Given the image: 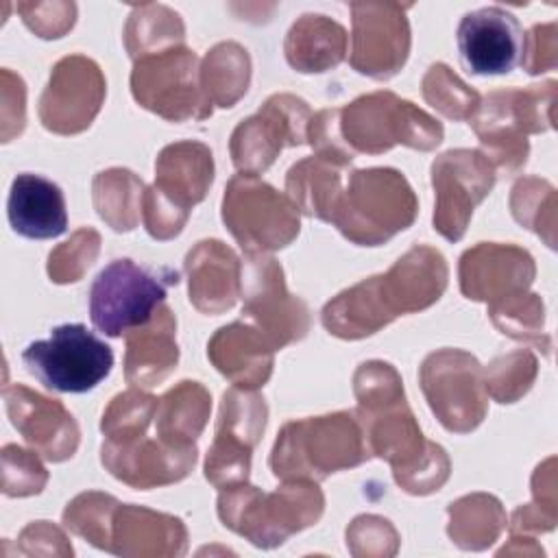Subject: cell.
Segmentation results:
<instances>
[{
	"instance_id": "4316f807",
	"label": "cell",
	"mask_w": 558,
	"mask_h": 558,
	"mask_svg": "<svg viewBox=\"0 0 558 558\" xmlns=\"http://www.w3.org/2000/svg\"><path fill=\"white\" fill-rule=\"evenodd\" d=\"M177 318L163 303L157 314L142 327L126 333L124 377L135 388L161 384L179 362Z\"/></svg>"
},
{
	"instance_id": "7a4b0ae2",
	"label": "cell",
	"mask_w": 558,
	"mask_h": 558,
	"mask_svg": "<svg viewBox=\"0 0 558 558\" xmlns=\"http://www.w3.org/2000/svg\"><path fill=\"white\" fill-rule=\"evenodd\" d=\"M323 508L325 497L312 480H286L275 493L242 482L220 490L218 497L222 525L262 549H272L314 525Z\"/></svg>"
},
{
	"instance_id": "ba28073f",
	"label": "cell",
	"mask_w": 558,
	"mask_h": 558,
	"mask_svg": "<svg viewBox=\"0 0 558 558\" xmlns=\"http://www.w3.org/2000/svg\"><path fill=\"white\" fill-rule=\"evenodd\" d=\"M222 222L246 255L288 246L301 229L294 203L257 174H235L222 196Z\"/></svg>"
},
{
	"instance_id": "d6a6232c",
	"label": "cell",
	"mask_w": 558,
	"mask_h": 558,
	"mask_svg": "<svg viewBox=\"0 0 558 558\" xmlns=\"http://www.w3.org/2000/svg\"><path fill=\"white\" fill-rule=\"evenodd\" d=\"M251 57L235 41L216 44L201 63V85L211 105L233 107L248 89Z\"/></svg>"
},
{
	"instance_id": "cb8c5ba5",
	"label": "cell",
	"mask_w": 558,
	"mask_h": 558,
	"mask_svg": "<svg viewBox=\"0 0 558 558\" xmlns=\"http://www.w3.org/2000/svg\"><path fill=\"white\" fill-rule=\"evenodd\" d=\"M111 554L118 556H183L187 530L181 519L133 504H118L111 519Z\"/></svg>"
},
{
	"instance_id": "277c9868",
	"label": "cell",
	"mask_w": 558,
	"mask_h": 558,
	"mask_svg": "<svg viewBox=\"0 0 558 558\" xmlns=\"http://www.w3.org/2000/svg\"><path fill=\"white\" fill-rule=\"evenodd\" d=\"M556 83L508 87L490 92L471 118V126L501 170L517 172L527 161V133H541L554 126Z\"/></svg>"
},
{
	"instance_id": "bcb514c9",
	"label": "cell",
	"mask_w": 558,
	"mask_h": 558,
	"mask_svg": "<svg viewBox=\"0 0 558 558\" xmlns=\"http://www.w3.org/2000/svg\"><path fill=\"white\" fill-rule=\"evenodd\" d=\"M556 190L545 181L536 179V177H525V179H519L512 187V196H510V209H512V216L519 225L532 229L534 233L538 235H545V227L541 222V209H547V211H554L556 205H547L545 203H551L556 201Z\"/></svg>"
},
{
	"instance_id": "8d00e7d4",
	"label": "cell",
	"mask_w": 558,
	"mask_h": 558,
	"mask_svg": "<svg viewBox=\"0 0 558 558\" xmlns=\"http://www.w3.org/2000/svg\"><path fill=\"white\" fill-rule=\"evenodd\" d=\"M421 87L425 100L445 118L456 122L471 120L482 102L480 94L471 89L460 76H456L453 70L445 63L429 65Z\"/></svg>"
},
{
	"instance_id": "7402d4cb",
	"label": "cell",
	"mask_w": 558,
	"mask_h": 558,
	"mask_svg": "<svg viewBox=\"0 0 558 558\" xmlns=\"http://www.w3.org/2000/svg\"><path fill=\"white\" fill-rule=\"evenodd\" d=\"M449 270L440 251L432 246H412L388 272L379 275L381 292L395 316L421 312L436 303L447 288Z\"/></svg>"
},
{
	"instance_id": "d590c367",
	"label": "cell",
	"mask_w": 558,
	"mask_h": 558,
	"mask_svg": "<svg viewBox=\"0 0 558 558\" xmlns=\"http://www.w3.org/2000/svg\"><path fill=\"white\" fill-rule=\"evenodd\" d=\"M118 499L105 493H81L63 510V525L89 541L94 547L109 551L111 545V519L118 508Z\"/></svg>"
},
{
	"instance_id": "484cf974",
	"label": "cell",
	"mask_w": 558,
	"mask_h": 558,
	"mask_svg": "<svg viewBox=\"0 0 558 558\" xmlns=\"http://www.w3.org/2000/svg\"><path fill=\"white\" fill-rule=\"evenodd\" d=\"M7 214L13 231L22 238L50 240L68 229V211L61 187L33 172H22L13 179Z\"/></svg>"
},
{
	"instance_id": "8992f818",
	"label": "cell",
	"mask_w": 558,
	"mask_h": 558,
	"mask_svg": "<svg viewBox=\"0 0 558 558\" xmlns=\"http://www.w3.org/2000/svg\"><path fill=\"white\" fill-rule=\"evenodd\" d=\"M340 133L353 153L379 155L397 144L434 150L442 142V124L414 102L392 92H373L340 109Z\"/></svg>"
},
{
	"instance_id": "83f0119b",
	"label": "cell",
	"mask_w": 558,
	"mask_h": 558,
	"mask_svg": "<svg viewBox=\"0 0 558 558\" xmlns=\"http://www.w3.org/2000/svg\"><path fill=\"white\" fill-rule=\"evenodd\" d=\"M395 318L397 316L384 299L379 275L362 279L360 283L342 290L320 312L325 329L342 340L366 338Z\"/></svg>"
},
{
	"instance_id": "c3c4849f",
	"label": "cell",
	"mask_w": 558,
	"mask_h": 558,
	"mask_svg": "<svg viewBox=\"0 0 558 558\" xmlns=\"http://www.w3.org/2000/svg\"><path fill=\"white\" fill-rule=\"evenodd\" d=\"M0 116L2 142H11L24 131L26 124V85L20 74L9 68L0 70Z\"/></svg>"
},
{
	"instance_id": "e0dca14e",
	"label": "cell",
	"mask_w": 558,
	"mask_h": 558,
	"mask_svg": "<svg viewBox=\"0 0 558 558\" xmlns=\"http://www.w3.org/2000/svg\"><path fill=\"white\" fill-rule=\"evenodd\" d=\"M408 4L351 2L353 37L349 63L355 72L377 81L395 76L410 54Z\"/></svg>"
},
{
	"instance_id": "d4e9b609",
	"label": "cell",
	"mask_w": 558,
	"mask_h": 558,
	"mask_svg": "<svg viewBox=\"0 0 558 558\" xmlns=\"http://www.w3.org/2000/svg\"><path fill=\"white\" fill-rule=\"evenodd\" d=\"M277 349L251 323L238 320L220 327L209 344L207 355L211 364L235 386L255 390L264 386L272 373Z\"/></svg>"
},
{
	"instance_id": "f546056e",
	"label": "cell",
	"mask_w": 558,
	"mask_h": 558,
	"mask_svg": "<svg viewBox=\"0 0 558 558\" xmlns=\"http://www.w3.org/2000/svg\"><path fill=\"white\" fill-rule=\"evenodd\" d=\"M211 410V397L198 381H181L157 399V436L174 447H196Z\"/></svg>"
},
{
	"instance_id": "f35d334b",
	"label": "cell",
	"mask_w": 558,
	"mask_h": 558,
	"mask_svg": "<svg viewBox=\"0 0 558 558\" xmlns=\"http://www.w3.org/2000/svg\"><path fill=\"white\" fill-rule=\"evenodd\" d=\"M157 399L142 390H126L111 399L102 414L100 429L105 440H124L146 434L150 421L155 418Z\"/></svg>"
},
{
	"instance_id": "e575fe53",
	"label": "cell",
	"mask_w": 558,
	"mask_h": 558,
	"mask_svg": "<svg viewBox=\"0 0 558 558\" xmlns=\"http://www.w3.org/2000/svg\"><path fill=\"white\" fill-rule=\"evenodd\" d=\"M185 26L172 9L163 4H140L129 15L124 26V46L133 61L168 50L172 46H183Z\"/></svg>"
},
{
	"instance_id": "9c48e42d",
	"label": "cell",
	"mask_w": 558,
	"mask_h": 558,
	"mask_svg": "<svg viewBox=\"0 0 558 558\" xmlns=\"http://www.w3.org/2000/svg\"><path fill=\"white\" fill-rule=\"evenodd\" d=\"M26 371L54 392H89L113 368L111 347L81 323H65L48 340H35L22 351Z\"/></svg>"
},
{
	"instance_id": "f907efd6",
	"label": "cell",
	"mask_w": 558,
	"mask_h": 558,
	"mask_svg": "<svg viewBox=\"0 0 558 558\" xmlns=\"http://www.w3.org/2000/svg\"><path fill=\"white\" fill-rule=\"evenodd\" d=\"M17 547L26 556H37V554H52V556H72L74 549L68 543L65 534L52 525L50 521H33L28 523L20 538Z\"/></svg>"
},
{
	"instance_id": "f1b7e54d",
	"label": "cell",
	"mask_w": 558,
	"mask_h": 558,
	"mask_svg": "<svg viewBox=\"0 0 558 558\" xmlns=\"http://www.w3.org/2000/svg\"><path fill=\"white\" fill-rule=\"evenodd\" d=\"M283 52L296 72H327L344 59L347 31L327 15L305 13L290 26Z\"/></svg>"
},
{
	"instance_id": "8fae6325",
	"label": "cell",
	"mask_w": 558,
	"mask_h": 558,
	"mask_svg": "<svg viewBox=\"0 0 558 558\" xmlns=\"http://www.w3.org/2000/svg\"><path fill=\"white\" fill-rule=\"evenodd\" d=\"M423 395L447 432H473L486 416L488 395L480 362L462 349L429 353L418 371Z\"/></svg>"
},
{
	"instance_id": "836d02e7",
	"label": "cell",
	"mask_w": 558,
	"mask_h": 558,
	"mask_svg": "<svg viewBox=\"0 0 558 558\" xmlns=\"http://www.w3.org/2000/svg\"><path fill=\"white\" fill-rule=\"evenodd\" d=\"M94 207L113 231H131L140 222L144 183L126 168H109L94 177Z\"/></svg>"
},
{
	"instance_id": "4fadbf2b",
	"label": "cell",
	"mask_w": 558,
	"mask_h": 558,
	"mask_svg": "<svg viewBox=\"0 0 558 558\" xmlns=\"http://www.w3.org/2000/svg\"><path fill=\"white\" fill-rule=\"evenodd\" d=\"M242 316L275 349L303 340L310 331L307 305L288 292L283 270L270 255H246L242 266Z\"/></svg>"
},
{
	"instance_id": "6da1fadb",
	"label": "cell",
	"mask_w": 558,
	"mask_h": 558,
	"mask_svg": "<svg viewBox=\"0 0 558 558\" xmlns=\"http://www.w3.org/2000/svg\"><path fill=\"white\" fill-rule=\"evenodd\" d=\"M371 458L355 412H333L286 423L270 451L277 480H325Z\"/></svg>"
},
{
	"instance_id": "681fc988",
	"label": "cell",
	"mask_w": 558,
	"mask_h": 558,
	"mask_svg": "<svg viewBox=\"0 0 558 558\" xmlns=\"http://www.w3.org/2000/svg\"><path fill=\"white\" fill-rule=\"evenodd\" d=\"M521 65L527 74H541L556 68V24H536L523 41Z\"/></svg>"
},
{
	"instance_id": "9a60e30c",
	"label": "cell",
	"mask_w": 558,
	"mask_h": 558,
	"mask_svg": "<svg viewBox=\"0 0 558 558\" xmlns=\"http://www.w3.org/2000/svg\"><path fill=\"white\" fill-rule=\"evenodd\" d=\"M493 161L475 148L447 150L432 163L436 192L434 229L449 242H458L469 227L473 209L495 185Z\"/></svg>"
},
{
	"instance_id": "603a6c76",
	"label": "cell",
	"mask_w": 558,
	"mask_h": 558,
	"mask_svg": "<svg viewBox=\"0 0 558 558\" xmlns=\"http://www.w3.org/2000/svg\"><path fill=\"white\" fill-rule=\"evenodd\" d=\"M190 303L203 314L231 310L242 294V262L220 240H201L185 255Z\"/></svg>"
},
{
	"instance_id": "1f68e13d",
	"label": "cell",
	"mask_w": 558,
	"mask_h": 558,
	"mask_svg": "<svg viewBox=\"0 0 558 558\" xmlns=\"http://www.w3.org/2000/svg\"><path fill=\"white\" fill-rule=\"evenodd\" d=\"M449 538L462 549H486L499 536L506 525V512L493 495L473 493L460 497L449 508Z\"/></svg>"
},
{
	"instance_id": "4dcf8cb0",
	"label": "cell",
	"mask_w": 558,
	"mask_h": 558,
	"mask_svg": "<svg viewBox=\"0 0 558 558\" xmlns=\"http://www.w3.org/2000/svg\"><path fill=\"white\" fill-rule=\"evenodd\" d=\"M342 172L344 168L316 155L301 159L286 174L288 198L305 216L331 222L342 194Z\"/></svg>"
},
{
	"instance_id": "ab89813d",
	"label": "cell",
	"mask_w": 558,
	"mask_h": 558,
	"mask_svg": "<svg viewBox=\"0 0 558 558\" xmlns=\"http://www.w3.org/2000/svg\"><path fill=\"white\" fill-rule=\"evenodd\" d=\"M488 316L493 325L514 338V340H525L541 344V329H543V301L538 294H517L512 299L490 303L488 305Z\"/></svg>"
},
{
	"instance_id": "3957f363",
	"label": "cell",
	"mask_w": 558,
	"mask_h": 558,
	"mask_svg": "<svg viewBox=\"0 0 558 558\" xmlns=\"http://www.w3.org/2000/svg\"><path fill=\"white\" fill-rule=\"evenodd\" d=\"M416 194L399 170L364 168L349 174L331 225L353 244L379 246L408 229L416 220Z\"/></svg>"
},
{
	"instance_id": "5bb4252c",
	"label": "cell",
	"mask_w": 558,
	"mask_h": 558,
	"mask_svg": "<svg viewBox=\"0 0 558 558\" xmlns=\"http://www.w3.org/2000/svg\"><path fill=\"white\" fill-rule=\"evenodd\" d=\"M312 111L294 94H272L262 109L242 120L229 142L233 166L246 174H259L272 166L286 146L307 142Z\"/></svg>"
},
{
	"instance_id": "7c38bea8",
	"label": "cell",
	"mask_w": 558,
	"mask_h": 558,
	"mask_svg": "<svg viewBox=\"0 0 558 558\" xmlns=\"http://www.w3.org/2000/svg\"><path fill=\"white\" fill-rule=\"evenodd\" d=\"M266 418L268 408L257 392L233 386L222 395L216 436L205 458L209 484L225 490L248 480L251 456L264 434Z\"/></svg>"
},
{
	"instance_id": "b9f144b4",
	"label": "cell",
	"mask_w": 558,
	"mask_h": 558,
	"mask_svg": "<svg viewBox=\"0 0 558 558\" xmlns=\"http://www.w3.org/2000/svg\"><path fill=\"white\" fill-rule=\"evenodd\" d=\"M100 251L98 231L85 227L78 229L68 242L59 244L48 255V277L54 283H72L78 281L85 270L94 264Z\"/></svg>"
},
{
	"instance_id": "7bdbcfd3",
	"label": "cell",
	"mask_w": 558,
	"mask_h": 558,
	"mask_svg": "<svg viewBox=\"0 0 558 558\" xmlns=\"http://www.w3.org/2000/svg\"><path fill=\"white\" fill-rule=\"evenodd\" d=\"M48 471L37 458V451L17 445L2 447V493L7 497H28L44 490Z\"/></svg>"
},
{
	"instance_id": "ee69618b",
	"label": "cell",
	"mask_w": 558,
	"mask_h": 558,
	"mask_svg": "<svg viewBox=\"0 0 558 558\" xmlns=\"http://www.w3.org/2000/svg\"><path fill=\"white\" fill-rule=\"evenodd\" d=\"M399 536L388 519L362 514L347 527V547L353 556H392Z\"/></svg>"
},
{
	"instance_id": "d6986e66",
	"label": "cell",
	"mask_w": 558,
	"mask_h": 558,
	"mask_svg": "<svg viewBox=\"0 0 558 558\" xmlns=\"http://www.w3.org/2000/svg\"><path fill=\"white\" fill-rule=\"evenodd\" d=\"M196 447H174L159 436L148 438L146 434L124 440H105L100 447L105 469L116 480L140 490L174 484L187 477L196 464Z\"/></svg>"
},
{
	"instance_id": "60d3db41",
	"label": "cell",
	"mask_w": 558,
	"mask_h": 558,
	"mask_svg": "<svg viewBox=\"0 0 558 558\" xmlns=\"http://www.w3.org/2000/svg\"><path fill=\"white\" fill-rule=\"evenodd\" d=\"M399 373L381 360H371L357 366L353 375V392L357 397L355 412H375L397 401H403V386Z\"/></svg>"
},
{
	"instance_id": "44dd1931",
	"label": "cell",
	"mask_w": 558,
	"mask_h": 558,
	"mask_svg": "<svg viewBox=\"0 0 558 558\" xmlns=\"http://www.w3.org/2000/svg\"><path fill=\"white\" fill-rule=\"evenodd\" d=\"M534 275L532 255L512 244L480 242L464 251L458 264L460 290L471 301L499 303L523 294Z\"/></svg>"
},
{
	"instance_id": "74e56055",
	"label": "cell",
	"mask_w": 558,
	"mask_h": 558,
	"mask_svg": "<svg viewBox=\"0 0 558 558\" xmlns=\"http://www.w3.org/2000/svg\"><path fill=\"white\" fill-rule=\"evenodd\" d=\"M536 357L527 351H512L495 357L484 373V388L499 403H514L523 397L536 377Z\"/></svg>"
},
{
	"instance_id": "52a82bcc",
	"label": "cell",
	"mask_w": 558,
	"mask_h": 558,
	"mask_svg": "<svg viewBox=\"0 0 558 558\" xmlns=\"http://www.w3.org/2000/svg\"><path fill=\"white\" fill-rule=\"evenodd\" d=\"M179 275L170 268H144L129 257L113 259L89 288V316L94 327L109 336H126L146 325L166 303L168 286H177Z\"/></svg>"
},
{
	"instance_id": "2e32d148",
	"label": "cell",
	"mask_w": 558,
	"mask_h": 558,
	"mask_svg": "<svg viewBox=\"0 0 558 558\" xmlns=\"http://www.w3.org/2000/svg\"><path fill=\"white\" fill-rule=\"evenodd\" d=\"M107 83L96 61L70 54L54 63L39 96V120L57 135L85 131L98 116Z\"/></svg>"
},
{
	"instance_id": "ac0fdd59",
	"label": "cell",
	"mask_w": 558,
	"mask_h": 558,
	"mask_svg": "<svg viewBox=\"0 0 558 558\" xmlns=\"http://www.w3.org/2000/svg\"><path fill=\"white\" fill-rule=\"evenodd\" d=\"M456 39L460 61L471 74L499 76L521 63L525 33L510 11L493 4L464 13Z\"/></svg>"
},
{
	"instance_id": "ffe728a7",
	"label": "cell",
	"mask_w": 558,
	"mask_h": 558,
	"mask_svg": "<svg viewBox=\"0 0 558 558\" xmlns=\"http://www.w3.org/2000/svg\"><path fill=\"white\" fill-rule=\"evenodd\" d=\"M2 399L13 427L41 458L63 462L74 456L81 432L63 403L22 384L4 386Z\"/></svg>"
},
{
	"instance_id": "5b68a950",
	"label": "cell",
	"mask_w": 558,
	"mask_h": 558,
	"mask_svg": "<svg viewBox=\"0 0 558 558\" xmlns=\"http://www.w3.org/2000/svg\"><path fill=\"white\" fill-rule=\"evenodd\" d=\"M214 181L211 150L201 142H174L155 161V183L144 190L142 218L155 240L179 235L190 209L201 203Z\"/></svg>"
},
{
	"instance_id": "7dc6e473",
	"label": "cell",
	"mask_w": 558,
	"mask_h": 558,
	"mask_svg": "<svg viewBox=\"0 0 558 558\" xmlns=\"http://www.w3.org/2000/svg\"><path fill=\"white\" fill-rule=\"evenodd\" d=\"M15 11L24 24L44 39L63 37L76 20L74 2H17Z\"/></svg>"
},
{
	"instance_id": "f6af8a7d",
	"label": "cell",
	"mask_w": 558,
	"mask_h": 558,
	"mask_svg": "<svg viewBox=\"0 0 558 558\" xmlns=\"http://www.w3.org/2000/svg\"><path fill=\"white\" fill-rule=\"evenodd\" d=\"M307 144L316 150V157L340 168H349V163L355 159V153L347 146L340 133V109H323L312 116L307 126Z\"/></svg>"
},
{
	"instance_id": "30bf717a",
	"label": "cell",
	"mask_w": 558,
	"mask_h": 558,
	"mask_svg": "<svg viewBox=\"0 0 558 558\" xmlns=\"http://www.w3.org/2000/svg\"><path fill=\"white\" fill-rule=\"evenodd\" d=\"M131 94L140 107L170 122L211 116V102L201 85V61L185 46L137 59L131 72Z\"/></svg>"
}]
</instances>
